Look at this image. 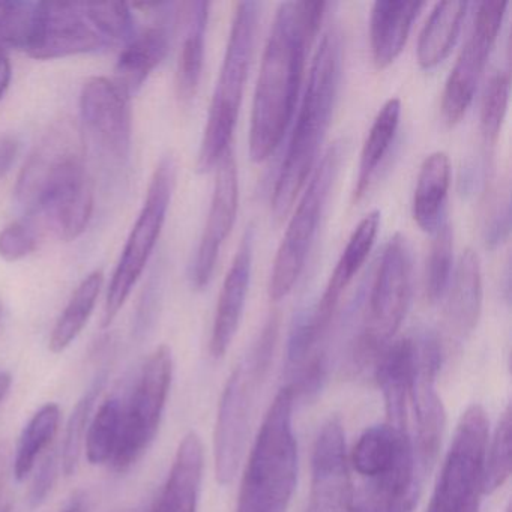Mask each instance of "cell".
<instances>
[{
  "instance_id": "cell-36",
  "label": "cell",
  "mask_w": 512,
  "mask_h": 512,
  "mask_svg": "<svg viewBox=\"0 0 512 512\" xmlns=\"http://www.w3.org/2000/svg\"><path fill=\"white\" fill-rule=\"evenodd\" d=\"M86 16L91 20L98 34L106 44L130 41L136 35L133 14L130 7L122 2L107 4H83Z\"/></svg>"
},
{
  "instance_id": "cell-16",
  "label": "cell",
  "mask_w": 512,
  "mask_h": 512,
  "mask_svg": "<svg viewBox=\"0 0 512 512\" xmlns=\"http://www.w3.org/2000/svg\"><path fill=\"white\" fill-rule=\"evenodd\" d=\"M350 496L346 436L340 419L331 418L314 442L311 490L304 512H349Z\"/></svg>"
},
{
  "instance_id": "cell-14",
  "label": "cell",
  "mask_w": 512,
  "mask_h": 512,
  "mask_svg": "<svg viewBox=\"0 0 512 512\" xmlns=\"http://www.w3.org/2000/svg\"><path fill=\"white\" fill-rule=\"evenodd\" d=\"M107 46L83 4H35L23 52L38 61L68 58Z\"/></svg>"
},
{
  "instance_id": "cell-28",
  "label": "cell",
  "mask_w": 512,
  "mask_h": 512,
  "mask_svg": "<svg viewBox=\"0 0 512 512\" xmlns=\"http://www.w3.org/2000/svg\"><path fill=\"white\" fill-rule=\"evenodd\" d=\"M103 283V271H94L79 284L50 335V352H64L82 334L94 313Z\"/></svg>"
},
{
  "instance_id": "cell-12",
  "label": "cell",
  "mask_w": 512,
  "mask_h": 512,
  "mask_svg": "<svg viewBox=\"0 0 512 512\" xmlns=\"http://www.w3.org/2000/svg\"><path fill=\"white\" fill-rule=\"evenodd\" d=\"M173 379L172 350L160 346L140 371L136 386L122 410L121 439L112 460L113 469L130 470L157 436Z\"/></svg>"
},
{
  "instance_id": "cell-40",
  "label": "cell",
  "mask_w": 512,
  "mask_h": 512,
  "mask_svg": "<svg viewBox=\"0 0 512 512\" xmlns=\"http://www.w3.org/2000/svg\"><path fill=\"white\" fill-rule=\"evenodd\" d=\"M59 455L56 449H52L40 464L37 476H35L34 484H32L31 494H29V502L32 508H38L46 502L58 478Z\"/></svg>"
},
{
  "instance_id": "cell-8",
  "label": "cell",
  "mask_w": 512,
  "mask_h": 512,
  "mask_svg": "<svg viewBox=\"0 0 512 512\" xmlns=\"http://www.w3.org/2000/svg\"><path fill=\"white\" fill-rule=\"evenodd\" d=\"M86 178L82 130L73 119L62 118L26 161L16 185L17 200L31 217H38L64 191Z\"/></svg>"
},
{
  "instance_id": "cell-19",
  "label": "cell",
  "mask_w": 512,
  "mask_h": 512,
  "mask_svg": "<svg viewBox=\"0 0 512 512\" xmlns=\"http://www.w3.org/2000/svg\"><path fill=\"white\" fill-rule=\"evenodd\" d=\"M253 251L254 230L250 227L239 244L218 296L211 343H209V350L214 358H223L226 355L238 332L245 302H247L248 289H250Z\"/></svg>"
},
{
  "instance_id": "cell-44",
  "label": "cell",
  "mask_w": 512,
  "mask_h": 512,
  "mask_svg": "<svg viewBox=\"0 0 512 512\" xmlns=\"http://www.w3.org/2000/svg\"><path fill=\"white\" fill-rule=\"evenodd\" d=\"M7 466V446H5L4 443H0V496H2V491H4L5 478H7Z\"/></svg>"
},
{
  "instance_id": "cell-1",
  "label": "cell",
  "mask_w": 512,
  "mask_h": 512,
  "mask_svg": "<svg viewBox=\"0 0 512 512\" xmlns=\"http://www.w3.org/2000/svg\"><path fill=\"white\" fill-rule=\"evenodd\" d=\"M326 8V2H284L275 13L251 112L250 155L256 163L277 149L295 115L307 52Z\"/></svg>"
},
{
  "instance_id": "cell-22",
  "label": "cell",
  "mask_w": 512,
  "mask_h": 512,
  "mask_svg": "<svg viewBox=\"0 0 512 512\" xmlns=\"http://www.w3.org/2000/svg\"><path fill=\"white\" fill-rule=\"evenodd\" d=\"M422 2H374L370 16V44L373 62L379 70L391 65L406 46Z\"/></svg>"
},
{
  "instance_id": "cell-20",
  "label": "cell",
  "mask_w": 512,
  "mask_h": 512,
  "mask_svg": "<svg viewBox=\"0 0 512 512\" xmlns=\"http://www.w3.org/2000/svg\"><path fill=\"white\" fill-rule=\"evenodd\" d=\"M203 446L196 433L182 439L163 490L149 512H197L202 484Z\"/></svg>"
},
{
  "instance_id": "cell-4",
  "label": "cell",
  "mask_w": 512,
  "mask_h": 512,
  "mask_svg": "<svg viewBox=\"0 0 512 512\" xmlns=\"http://www.w3.org/2000/svg\"><path fill=\"white\" fill-rule=\"evenodd\" d=\"M293 403L290 386L272 401L245 466L236 512H286L289 508L298 478Z\"/></svg>"
},
{
  "instance_id": "cell-45",
  "label": "cell",
  "mask_w": 512,
  "mask_h": 512,
  "mask_svg": "<svg viewBox=\"0 0 512 512\" xmlns=\"http://www.w3.org/2000/svg\"><path fill=\"white\" fill-rule=\"evenodd\" d=\"M13 385V377L8 371H0V404L4 403Z\"/></svg>"
},
{
  "instance_id": "cell-43",
  "label": "cell",
  "mask_w": 512,
  "mask_h": 512,
  "mask_svg": "<svg viewBox=\"0 0 512 512\" xmlns=\"http://www.w3.org/2000/svg\"><path fill=\"white\" fill-rule=\"evenodd\" d=\"M62 512H89V500L85 493L74 494L73 499L70 500Z\"/></svg>"
},
{
  "instance_id": "cell-35",
  "label": "cell",
  "mask_w": 512,
  "mask_h": 512,
  "mask_svg": "<svg viewBox=\"0 0 512 512\" xmlns=\"http://www.w3.org/2000/svg\"><path fill=\"white\" fill-rule=\"evenodd\" d=\"M511 473V409L506 407L485 454V493L505 484Z\"/></svg>"
},
{
  "instance_id": "cell-47",
  "label": "cell",
  "mask_w": 512,
  "mask_h": 512,
  "mask_svg": "<svg viewBox=\"0 0 512 512\" xmlns=\"http://www.w3.org/2000/svg\"><path fill=\"white\" fill-rule=\"evenodd\" d=\"M2 311H4V308H2V304H0V320H2Z\"/></svg>"
},
{
  "instance_id": "cell-6",
  "label": "cell",
  "mask_w": 512,
  "mask_h": 512,
  "mask_svg": "<svg viewBox=\"0 0 512 512\" xmlns=\"http://www.w3.org/2000/svg\"><path fill=\"white\" fill-rule=\"evenodd\" d=\"M259 4L245 0L236 5L226 55L209 106L205 134L200 145L197 170L209 172L229 151L244 97L248 70L256 41Z\"/></svg>"
},
{
  "instance_id": "cell-3",
  "label": "cell",
  "mask_w": 512,
  "mask_h": 512,
  "mask_svg": "<svg viewBox=\"0 0 512 512\" xmlns=\"http://www.w3.org/2000/svg\"><path fill=\"white\" fill-rule=\"evenodd\" d=\"M350 460L359 479L349 512L413 511L427 472L409 431L374 425L359 437Z\"/></svg>"
},
{
  "instance_id": "cell-18",
  "label": "cell",
  "mask_w": 512,
  "mask_h": 512,
  "mask_svg": "<svg viewBox=\"0 0 512 512\" xmlns=\"http://www.w3.org/2000/svg\"><path fill=\"white\" fill-rule=\"evenodd\" d=\"M379 226V211L370 212L359 221L358 226L350 235L337 265H335L334 272H332L331 278L326 284L325 292H323L319 304L310 313L302 314L299 317L302 325L307 329L310 337L313 338L314 343L319 344L320 340L325 337L326 331L331 325L332 317H334L338 304H340L341 296L346 292L347 287L350 286L367 257L370 256L374 242H376Z\"/></svg>"
},
{
  "instance_id": "cell-38",
  "label": "cell",
  "mask_w": 512,
  "mask_h": 512,
  "mask_svg": "<svg viewBox=\"0 0 512 512\" xmlns=\"http://www.w3.org/2000/svg\"><path fill=\"white\" fill-rule=\"evenodd\" d=\"M38 233L29 221H14L0 232V257L5 262H19L34 253Z\"/></svg>"
},
{
  "instance_id": "cell-27",
  "label": "cell",
  "mask_w": 512,
  "mask_h": 512,
  "mask_svg": "<svg viewBox=\"0 0 512 512\" xmlns=\"http://www.w3.org/2000/svg\"><path fill=\"white\" fill-rule=\"evenodd\" d=\"M401 101L391 98L383 104L382 109L374 118L373 125L368 131L367 139L362 146L361 160H359L358 178H356L353 200L359 202L367 193L376 176L382 161L391 149L400 125Z\"/></svg>"
},
{
  "instance_id": "cell-7",
  "label": "cell",
  "mask_w": 512,
  "mask_h": 512,
  "mask_svg": "<svg viewBox=\"0 0 512 512\" xmlns=\"http://www.w3.org/2000/svg\"><path fill=\"white\" fill-rule=\"evenodd\" d=\"M413 290L412 248L406 236L389 239L371 286L364 326L355 344L358 365L376 361L392 343L409 310Z\"/></svg>"
},
{
  "instance_id": "cell-46",
  "label": "cell",
  "mask_w": 512,
  "mask_h": 512,
  "mask_svg": "<svg viewBox=\"0 0 512 512\" xmlns=\"http://www.w3.org/2000/svg\"><path fill=\"white\" fill-rule=\"evenodd\" d=\"M113 512H133L131 509H116V511Z\"/></svg>"
},
{
  "instance_id": "cell-34",
  "label": "cell",
  "mask_w": 512,
  "mask_h": 512,
  "mask_svg": "<svg viewBox=\"0 0 512 512\" xmlns=\"http://www.w3.org/2000/svg\"><path fill=\"white\" fill-rule=\"evenodd\" d=\"M509 89H511V79L506 71H497L485 86L481 116H479L485 145L494 146L499 139L506 110H508Z\"/></svg>"
},
{
  "instance_id": "cell-37",
  "label": "cell",
  "mask_w": 512,
  "mask_h": 512,
  "mask_svg": "<svg viewBox=\"0 0 512 512\" xmlns=\"http://www.w3.org/2000/svg\"><path fill=\"white\" fill-rule=\"evenodd\" d=\"M35 4L0 2V50L25 49L31 31Z\"/></svg>"
},
{
  "instance_id": "cell-21",
  "label": "cell",
  "mask_w": 512,
  "mask_h": 512,
  "mask_svg": "<svg viewBox=\"0 0 512 512\" xmlns=\"http://www.w3.org/2000/svg\"><path fill=\"white\" fill-rule=\"evenodd\" d=\"M481 307V260L472 248H467L458 260L445 305V323L449 335L457 340L469 337L478 323Z\"/></svg>"
},
{
  "instance_id": "cell-26",
  "label": "cell",
  "mask_w": 512,
  "mask_h": 512,
  "mask_svg": "<svg viewBox=\"0 0 512 512\" xmlns=\"http://www.w3.org/2000/svg\"><path fill=\"white\" fill-rule=\"evenodd\" d=\"M467 2H439L419 35L418 62L424 70L439 65L451 52L466 16Z\"/></svg>"
},
{
  "instance_id": "cell-42",
  "label": "cell",
  "mask_w": 512,
  "mask_h": 512,
  "mask_svg": "<svg viewBox=\"0 0 512 512\" xmlns=\"http://www.w3.org/2000/svg\"><path fill=\"white\" fill-rule=\"evenodd\" d=\"M11 77H13V68H11L10 58L7 53L0 50V100L4 98L5 92L10 86Z\"/></svg>"
},
{
  "instance_id": "cell-25",
  "label": "cell",
  "mask_w": 512,
  "mask_h": 512,
  "mask_svg": "<svg viewBox=\"0 0 512 512\" xmlns=\"http://www.w3.org/2000/svg\"><path fill=\"white\" fill-rule=\"evenodd\" d=\"M449 185L451 161L445 152H433L421 164L413 194V218L430 235H434L445 221Z\"/></svg>"
},
{
  "instance_id": "cell-13",
  "label": "cell",
  "mask_w": 512,
  "mask_h": 512,
  "mask_svg": "<svg viewBox=\"0 0 512 512\" xmlns=\"http://www.w3.org/2000/svg\"><path fill=\"white\" fill-rule=\"evenodd\" d=\"M506 2H482L473 20L472 31L452 67L442 94V115L455 125L466 115L484 73L491 49L505 19Z\"/></svg>"
},
{
  "instance_id": "cell-31",
  "label": "cell",
  "mask_w": 512,
  "mask_h": 512,
  "mask_svg": "<svg viewBox=\"0 0 512 512\" xmlns=\"http://www.w3.org/2000/svg\"><path fill=\"white\" fill-rule=\"evenodd\" d=\"M124 403L118 397L107 398L88 427L86 457L94 466L112 463L121 439Z\"/></svg>"
},
{
  "instance_id": "cell-33",
  "label": "cell",
  "mask_w": 512,
  "mask_h": 512,
  "mask_svg": "<svg viewBox=\"0 0 512 512\" xmlns=\"http://www.w3.org/2000/svg\"><path fill=\"white\" fill-rule=\"evenodd\" d=\"M452 250H454L452 229L448 221H443L442 226L434 233V241L427 262V274H425V292L431 304L439 302L448 292L449 281H451Z\"/></svg>"
},
{
  "instance_id": "cell-41",
  "label": "cell",
  "mask_w": 512,
  "mask_h": 512,
  "mask_svg": "<svg viewBox=\"0 0 512 512\" xmlns=\"http://www.w3.org/2000/svg\"><path fill=\"white\" fill-rule=\"evenodd\" d=\"M20 142L13 134H5L0 136V178L10 173L19 157Z\"/></svg>"
},
{
  "instance_id": "cell-10",
  "label": "cell",
  "mask_w": 512,
  "mask_h": 512,
  "mask_svg": "<svg viewBox=\"0 0 512 512\" xmlns=\"http://www.w3.org/2000/svg\"><path fill=\"white\" fill-rule=\"evenodd\" d=\"M487 445V413L472 404L458 422L427 512L479 511L485 493Z\"/></svg>"
},
{
  "instance_id": "cell-32",
  "label": "cell",
  "mask_w": 512,
  "mask_h": 512,
  "mask_svg": "<svg viewBox=\"0 0 512 512\" xmlns=\"http://www.w3.org/2000/svg\"><path fill=\"white\" fill-rule=\"evenodd\" d=\"M107 373L101 371L97 374L88 391L77 401L76 407L68 419L67 431H65L64 445H62V470L65 475L73 476L79 466L80 454H82L83 439H85L86 428L91 419L92 410L97 403L100 392L103 391L106 383Z\"/></svg>"
},
{
  "instance_id": "cell-48",
  "label": "cell",
  "mask_w": 512,
  "mask_h": 512,
  "mask_svg": "<svg viewBox=\"0 0 512 512\" xmlns=\"http://www.w3.org/2000/svg\"><path fill=\"white\" fill-rule=\"evenodd\" d=\"M5 512H10V509H5Z\"/></svg>"
},
{
  "instance_id": "cell-11",
  "label": "cell",
  "mask_w": 512,
  "mask_h": 512,
  "mask_svg": "<svg viewBox=\"0 0 512 512\" xmlns=\"http://www.w3.org/2000/svg\"><path fill=\"white\" fill-rule=\"evenodd\" d=\"M176 164L172 155L161 158L152 175L145 203L139 218L128 236L127 244L122 251L118 266L113 272L109 290H107L106 305H104L103 326L112 325L119 311L130 298L134 286L142 277L155 245L160 239L173 187H175Z\"/></svg>"
},
{
  "instance_id": "cell-9",
  "label": "cell",
  "mask_w": 512,
  "mask_h": 512,
  "mask_svg": "<svg viewBox=\"0 0 512 512\" xmlns=\"http://www.w3.org/2000/svg\"><path fill=\"white\" fill-rule=\"evenodd\" d=\"M346 149V140H337L329 146L299 200L272 265L269 280V296L272 301H280L289 295L304 271L320 218L346 157Z\"/></svg>"
},
{
  "instance_id": "cell-49",
  "label": "cell",
  "mask_w": 512,
  "mask_h": 512,
  "mask_svg": "<svg viewBox=\"0 0 512 512\" xmlns=\"http://www.w3.org/2000/svg\"><path fill=\"white\" fill-rule=\"evenodd\" d=\"M505 512H511V511H509V509H506V511H505Z\"/></svg>"
},
{
  "instance_id": "cell-15",
  "label": "cell",
  "mask_w": 512,
  "mask_h": 512,
  "mask_svg": "<svg viewBox=\"0 0 512 512\" xmlns=\"http://www.w3.org/2000/svg\"><path fill=\"white\" fill-rule=\"evenodd\" d=\"M80 115L86 131L112 158L128 160L133 142L130 98L106 77H92L80 92Z\"/></svg>"
},
{
  "instance_id": "cell-30",
  "label": "cell",
  "mask_w": 512,
  "mask_h": 512,
  "mask_svg": "<svg viewBox=\"0 0 512 512\" xmlns=\"http://www.w3.org/2000/svg\"><path fill=\"white\" fill-rule=\"evenodd\" d=\"M59 424H61V409L55 403L46 404L32 416L20 436L16 449L14 476L17 481H23L34 470L38 457L55 440Z\"/></svg>"
},
{
  "instance_id": "cell-39",
  "label": "cell",
  "mask_w": 512,
  "mask_h": 512,
  "mask_svg": "<svg viewBox=\"0 0 512 512\" xmlns=\"http://www.w3.org/2000/svg\"><path fill=\"white\" fill-rule=\"evenodd\" d=\"M511 229V208L509 197H494L493 206L485 218L484 241L488 248H496L502 244L509 235Z\"/></svg>"
},
{
  "instance_id": "cell-2",
  "label": "cell",
  "mask_w": 512,
  "mask_h": 512,
  "mask_svg": "<svg viewBox=\"0 0 512 512\" xmlns=\"http://www.w3.org/2000/svg\"><path fill=\"white\" fill-rule=\"evenodd\" d=\"M341 58L340 34L335 29H329L323 35L311 62L307 88L272 193V215L277 223H281L292 211L296 197L307 184V178L316 164L337 101Z\"/></svg>"
},
{
  "instance_id": "cell-29",
  "label": "cell",
  "mask_w": 512,
  "mask_h": 512,
  "mask_svg": "<svg viewBox=\"0 0 512 512\" xmlns=\"http://www.w3.org/2000/svg\"><path fill=\"white\" fill-rule=\"evenodd\" d=\"M92 211H94V188H92L91 179L88 178L62 193L56 202L40 215V218L58 233L59 238L64 241H74L85 232L91 220Z\"/></svg>"
},
{
  "instance_id": "cell-24",
  "label": "cell",
  "mask_w": 512,
  "mask_h": 512,
  "mask_svg": "<svg viewBox=\"0 0 512 512\" xmlns=\"http://www.w3.org/2000/svg\"><path fill=\"white\" fill-rule=\"evenodd\" d=\"M181 7L185 35L176 70V95L182 104H190L196 98L202 77L205 34L211 5L208 2H191Z\"/></svg>"
},
{
  "instance_id": "cell-23",
  "label": "cell",
  "mask_w": 512,
  "mask_h": 512,
  "mask_svg": "<svg viewBox=\"0 0 512 512\" xmlns=\"http://www.w3.org/2000/svg\"><path fill=\"white\" fill-rule=\"evenodd\" d=\"M169 32L163 26L148 28L128 41L116 64L115 80L128 98L136 95L169 52Z\"/></svg>"
},
{
  "instance_id": "cell-5",
  "label": "cell",
  "mask_w": 512,
  "mask_h": 512,
  "mask_svg": "<svg viewBox=\"0 0 512 512\" xmlns=\"http://www.w3.org/2000/svg\"><path fill=\"white\" fill-rule=\"evenodd\" d=\"M278 331L280 319L272 314L224 388L215 425V475L221 485L230 484L238 472L250 433L251 416L274 358Z\"/></svg>"
},
{
  "instance_id": "cell-17",
  "label": "cell",
  "mask_w": 512,
  "mask_h": 512,
  "mask_svg": "<svg viewBox=\"0 0 512 512\" xmlns=\"http://www.w3.org/2000/svg\"><path fill=\"white\" fill-rule=\"evenodd\" d=\"M215 187L202 239L191 268V283L205 289L214 274L221 247L232 232L238 214L239 182L232 149L215 166Z\"/></svg>"
}]
</instances>
